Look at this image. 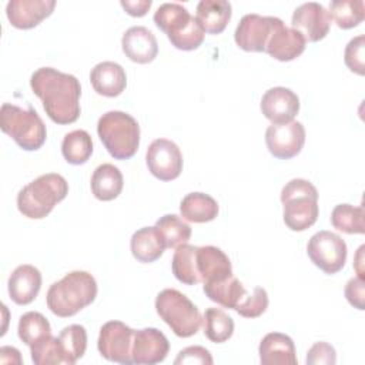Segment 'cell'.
Instances as JSON below:
<instances>
[{
  "instance_id": "cell-44",
  "label": "cell",
  "mask_w": 365,
  "mask_h": 365,
  "mask_svg": "<svg viewBox=\"0 0 365 365\" xmlns=\"http://www.w3.org/2000/svg\"><path fill=\"white\" fill-rule=\"evenodd\" d=\"M0 362L20 365L23 362V359H21L19 349H16L14 346H1L0 348Z\"/></svg>"
},
{
  "instance_id": "cell-30",
  "label": "cell",
  "mask_w": 365,
  "mask_h": 365,
  "mask_svg": "<svg viewBox=\"0 0 365 365\" xmlns=\"http://www.w3.org/2000/svg\"><path fill=\"white\" fill-rule=\"evenodd\" d=\"M195 252H197V247L185 242L178 245L173 255V261H171L173 274L180 282L185 285L200 284V278L195 267Z\"/></svg>"
},
{
  "instance_id": "cell-11",
  "label": "cell",
  "mask_w": 365,
  "mask_h": 365,
  "mask_svg": "<svg viewBox=\"0 0 365 365\" xmlns=\"http://www.w3.org/2000/svg\"><path fill=\"white\" fill-rule=\"evenodd\" d=\"M148 171L161 181L175 180L182 171V154L178 145L168 138H155L147 148Z\"/></svg>"
},
{
  "instance_id": "cell-38",
  "label": "cell",
  "mask_w": 365,
  "mask_h": 365,
  "mask_svg": "<svg viewBox=\"0 0 365 365\" xmlns=\"http://www.w3.org/2000/svg\"><path fill=\"white\" fill-rule=\"evenodd\" d=\"M268 308V294L262 287H255L252 294H248L235 311L244 318H258Z\"/></svg>"
},
{
  "instance_id": "cell-23",
  "label": "cell",
  "mask_w": 365,
  "mask_h": 365,
  "mask_svg": "<svg viewBox=\"0 0 365 365\" xmlns=\"http://www.w3.org/2000/svg\"><path fill=\"white\" fill-rule=\"evenodd\" d=\"M90 83L97 94L117 97L127 86V76L118 63L101 61L91 68Z\"/></svg>"
},
{
  "instance_id": "cell-25",
  "label": "cell",
  "mask_w": 365,
  "mask_h": 365,
  "mask_svg": "<svg viewBox=\"0 0 365 365\" xmlns=\"http://www.w3.org/2000/svg\"><path fill=\"white\" fill-rule=\"evenodd\" d=\"M165 248V241L155 225L137 230L130 240V250L133 257L143 264L157 261Z\"/></svg>"
},
{
  "instance_id": "cell-45",
  "label": "cell",
  "mask_w": 365,
  "mask_h": 365,
  "mask_svg": "<svg viewBox=\"0 0 365 365\" xmlns=\"http://www.w3.org/2000/svg\"><path fill=\"white\" fill-rule=\"evenodd\" d=\"M364 250H365V245H361L356 251V255H355V259H354V268L358 274V277L361 279H365V274H364Z\"/></svg>"
},
{
  "instance_id": "cell-26",
  "label": "cell",
  "mask_w": 365,
  "mask_h": 365,
  "mask_svg": "<svg viewBox=\"0 0 365 365\" xmlns=\"http://www.w3.org/2000/svg\"><path fill=\"white\" fill-rule=\"evenodd\" d=\"M232 7L227 0H201L197 4L195 19L204 33L220 34L231 20Z\"/></svg>"
},
{
  "instance_id": "cell-22",
  "label": "cell",
  "mask_w": 365,
  "mask_h": 365,
  "mask_svg": "<svg viewBox=\"0 0 365 365\" xmlns=\"http://www.w3.org/2000/svg\"><path fill=\"white\" fill-rule=\"evenodd\" d=\"M195 267L201 284L232 274V265L228 255L214 245L197 247Z\"/></svg>"
},
{
  "instance_id": "cell-33",
  "label": "cell",
  "mask_w": 365,
  "mask_h": 365,
  "mask_svg": "<svg viewBox=\"0 0 365 365\" xmlns=\"http://www.w3.org/2000/svg\"><path fill=\"white\" fill-rule=\"evenodd\" d=\"M365 211L364 207L351 204H338L331 212V224L338 231L345 234H364L365 232Z\"/></svg>"
},
{
  "instance_id": "cell-29",
  "label": "cell",
  "mask_w": 365,
  "mask_h": 365,
  "mask_svg": "<svg viewBox=\"0 0 365 365\" xmlns=\"http://www.w3.org/2000/svg\"><path fill=\"white\" fill-rule=\"evenodd\" d=\"M61 154L64 160L73 165L88 161L93 154V140L86 130H73L67 133L61 143Z\"/></svg>"
},
{
  "instance_id": "cell-14",
  "label": "cell",
  "mask_w": 365,
  "mask_h": 365,
  "mask_svg": "<svg viewBox=\"0 0 365 365\" xmlns=\"http://www.w3.org/2000/svg\"><path fill=\"white\" fill-rule=\"evenodd\" d=\"M272 23L274 16H261L257 13L242 16L234 31L237 46L244 51L264 53L272 30Z\"/></svg>"
},
{
  "instance_id": "cell-5",
  "label": "cell",
  "mask_w": 365,
  "mask_h": 365,
  "mask_svg": "<svg viewBox=\"0 0 365 365\" xmlns=\"http://www.w3.org/2000/svg\"><path fill=\"white\" fill-rule=\"evenodd\" d=\"M155 26L163 30L170 43L184 51L198 48L204 41V30L187 7L180 3H163L154 13Z\"/></svg>"
},
{
  "instance_id": "cell-7",
  "label": "cell",
  "mask_w": 365,
  "mask_h": 365,
  "mask_svg": "<svg viewBox=\"0 0 365 365\" xmlns=\"http://www.w3.org/2000/svg\"><path fill=\"white\" fill-rule=\"evenodd\" d=\"M0 127L26 151H36L46 143V125L31 107L21 108L16 104L4 103L0 110Z\"/></svg>"
},
{
  "instance_id": "cell-8",
  "label": "cell",
  "mask_w": 365,
  "mask_h": 365,
  "mask_svg": "<svg viewBox=\"0 0 365 365\" xmlns=\"http://www.w3.org/2000/svg\"><path fill=\"white\" fill-rule=\"evenodd\" d=\"M155 311L180 338L195 335L202 324L200 309L187 295L174 288H165L157 294Z\"/></svg>"
},
{
  "instance_id": "cell-40",
  "label": "cell",
  "mask_w": 365,
  "mask_h": 365,
  "mask_svg": "<svg viewBox=\"0 0 365 365\" xmlns=\"http://www.w3.org/2000/svg\"><path fill=\"white\" fill-rule=\"evenodd\" d=\"M305 362L307 365H334L336 362V352L332 345L319 341L308 349Z\"/></svg>"
},
{
  "instance_id": "cell-12",
  "label": "cell",
  "mask_w": 365,
  "mask_h": 365,
  "mask_svg": "<svg viewBox=\"0 0 365 365\" xmlns=\"http://www.w3.org/2000/svg\"><path fill=\"white\" fill-rule=\"evenodd\" d=\"M305 143V128L299 121L271 124L265 131L268 151L279 160H289L298 155Z\"/></svg>"
},
{
  "instance_id": "cell-27",
  "label": "cell",
  "mask_w": 365,
  "mask_h": 365,
  "mask_svg": "<svg viewBox=\"0 0 365 365\" xmlns=\"http://www.w3.org/2000/svg\"><path fill=\"white\" fill-rule=\"evenodd\" d=\"M91 192L100 201H111L117 198L124 185V178L118 167L106 163L98 165L91 175Z\"/></svg>"
},
{
  "instance_id": "cell-24",
  "label": "cell",
  "mask_w": 365,
  "mask_h": 365,
  "mask_svg": "<svg viewBox=\"0 0 365 365\" xmlns=\"http://www.w3.org/2000/svg\"><path fill=\"white\" fill-rule=\"evenodd\" d=\"M202 291L208 299L228 309H235L248 295L247 289L234 274L202 284Z\"/></svg>"
},
{
  "instance_id": "cell-41",
  "label": "cell",
  "mask_w": 365,
  "mask_h": 365,
  "mask_svg": "<svg viewBox=\"0 0 365 365\" xmlns=\"http://www.w3.org/2000/svg\"><path fill=\"white\" fill-rule=\"evenodd\" d=\"M212 356L210 354V351L204 346L200 345H194V346H187L184 349H181L177 355V358L174 359L175 365H212Z\"/></svg>"
},
{
  "instance_id": "cell-28",
  "label": "cell",
  "mask_w": 365,
  "mask_h": 365,
  "mask_svg": "<svg viewBox=\"0 0 365 365\" xmlns=\"http://www.w3.org/2000/svg\"><path fill=\"white\" fill-rule=\"evenodd\" d=\"M180 212L190 222H208L218 215V204L205 192H190L181 200Z\"/></svg>"
},
{
  "instance_id": "cell-10",
  "label": "cell",
  "mask_w": 365,
  "mask_h": 365,
  "mask_svg": "<svg viewBox=\"0 0 365 365\" xmlns=\"http://www.w3.org/2000/svg\"><path fill=\"white\" fill-rule=\"evenodd\" d=\"M134 331L121 321H108L100 328L97 341L98 352L103 358L111 362L130 365Z\"/></svg>"
},
{
  "instance_id": "cell-42",
  "label": "cell",
  "mask_w": 365,
  "mask_h": 365,
  "mask_svg": "<svg viewBox=\"0 0 365 365\" xmlns=\"http://www.w3.org/2000/svg\"><path fill=\"white\" fill-rule=\"evenodd\" d=\"M344 292L345 298L354 308L359 311L365 309V279H361L359 277L351 278L346 282Z\"/></svg>"
},
{
  "instance_id": "cell-31",
  "label": "cell",
  "mask_w": 365,
  "mask_h": 365,
  "mask_svg": "<svg viewBox=\"0 0 365 365\" xmlns=\"http://www.w3.org/2000/svg\"><path fill=\"white\" fill-rule=\"evenodd\" d=\"M17 334L27 346H33L51 335V327L43 314L29 311L20 317Z\"/></svg>"
},
{
  "instance_id": "cell-15",
  "label": "cell",
  "mask_w": 365,
  "mask_h": 365,
  "mask_svg": "<svg viewBox=\"0 0 365 365\" xmlns=\"http://www.w3.org/2000/svg\"><path fill=\"white\" fill-rule=\"evenodd\" d=\"M305 38L299 31L284 24L278 17H274L272 30L268 37L265 53L278 61H291L305 50Z\"/></svg>"
},
{
  "instance_id": "cell-13",
  "label": "cell",
  "mask_w": 365,
  "mask_h": 365,
  "mask_svg": "<svg viewBox=\"0 0 365 365\" xmlns=\"http://www.w3.org/2000/svg\"><path fill=\"white\" fill-rule=\"evenodd\" d=\"M291 27L302 34L305 41H319L322 40L331 27V17L328 10L317 3L308 1L299 4L291 17Z\"/></svg>"
},
{
  "instance_id": "cell-19",
  "label": "cell",
  "mask_w": 365,
  "mask_h": 365,
  "mask_svg": "<svg viewBox=\"0 0 365 365\" xmlns=\"http://www.w3.org/2000/svg\"><path fill=\"white\" fill-rule=\"evenodd\" d=\"M121 48L131 61L147 64L157 57L158 43L151 30L144 26H133L123 34Z\"/></svg>"
},
{
  "instance_id": "cell-34",
  "label": "cell",
  "mask_w": 365,
  "mask_h": 365,
  "mask_svg": "<svg viewBox=\"0 0 365 365\" xmlns=\"http://www.w3.org/2000/svg\"><path fill=\"white\" fill-rule=\"evenodd\" d=\"M328 14L339 29H352L364 20L365 3L362 0H334Z\"/></svg>"
},
{
  "instance_id": "cell-16",
  "label": "cell",
  "mask_w": 365,
  "mask_h": 365,
  "mask_svg": "<svg viewBox=\"0 0 365 365\" xmlns=\"http://www.w3.org/2000/svg\"><path fill=\"white\" fill-rule=\"evenodd\" d=\"M170 351L167 336L157 328H143L134 331L131 349L133 364L153 365L163 362Z\"/></svg>"
},
{
  "instance_id": "cell-4",
  "label": "cell",
  "mask_w": 365,
  "mask_h": 365,
  "mask_svg": "<svg viewBox=\"0 0 365 365\" xmlns=\"http://www.w3.org/2000/svg\"><path fill=\"white\" fill-rule=\"evenodd\" d=\"M97 134L108 154L115 160L131 158L140 145V125L124 111H107L97 123Z\"/></svg>"
},
{
  "instance_id": "cell-20",
  "label": "cell",
  "mask_w": 365,
  "mask_h": 365,
  "mask_svg": "<svg viewBox=\"0 0 365 365\" xmlns=\"http://www.w3.org/2000/svg\"><path fill=\"white\" fill-rule=\"evenodd\" d=\"M41 288V272L30 264H21L10 274L7 289L11 301L27 305L36 299Z\"/></svg>"
},
{
  "instance_id": "cell-1",
  "label": "cell",
  "mask_w": 365,
  "mask_h": 365,
  "mask_svg": "<svg viewBox=\"0 0 365 365\" xmlns=\"http://www.w3.org/2000/svg\"><path fill=\"white\" fill-rule=\"evenodd\" d=\"M30 87L51 121L71 124L78 118L81 86L76 76L53 67H40L31 74Z\"/></svg>"
},
{
  "instance_id": "cell-9",
  "label": "cell",
  "mask_w": 365,
  "mask_h": 365,
  "mask_svg": "<svg viewBox=\"0 0 365 365\" xmlns=\"http://www.w3.org/2000/svg\"><path fill=\"white\" fill-rule=\"evenodd\" d=\"M307 254L314 265L325 274H336L346 262L348 248L338 234L322 230L309 238Z\"/></svg>"
},
{
  "instance_id": "cell-3",
  "label": "cell",
  "mask_w": 365,
  "mask_h": 365,
  "mask_svg": "<svg viewBox=\"0 0 365 365\" xmlns=\"http://www.w3.org/2000/svg\"><path fill=\"white\" fill-rule=\"evenodd\" d=\"M68 194V182L57 173L38 175L36 180L24 185L17 194L19 211L31 220L47 217L54 205Z\"/></svg>"
},
{
  "instance_id": "cell-36",
  "label": "cell",
  "mask_w": 365,
  "mask_h": 365,
  "mask_svg": "<svg viewBox=\"0 0 365 365\" xmlns=\"http://www.w3.org/2000/svg\"><path fill=\"white\" fill-rule=\"evenodd\" d=\"M160 234L163 235L167 248H177L188 242L191 238V227L175 214H165L155 222Z\"/></svg>"
},
{
  "instance_id": "cell-32",
  "label": "cell",
  "mask_w": 365,
  "mask_h": 365,
  "mask_svg": "<svg viewBox=\"0 0 365 365\" xmlns=\"http://www.w3.org/2000/svg\"><path fill=\"white\" fill-rule=\"evenodd\" d=\"M204 334L214 344L228 341L234 334L232 318L220 308H207L204 312Z\"/></svg>"
},
{
  "instance_id": "cell-17",
  "label": "cell",
  "mask_w": 365,
  "mask_h": 365,
  "mask_svg": "<svg viewBox=\"0 0 365 365\" xmlns=\"http://www.w3.org/2000/svg\"><path fill=\"white\" fill-rule=\"evenodd\" d=\"M259 108L272 124L289 123L299 111V97L291 88L272 87L264 93Z\"/></svg>"
},
{
  "instance_id": "cell-18",
  "label": "cell",
  "mask_w": 365,
  "mask_h": 365,
  "mask_svg": "<svg viewBox=\"0 0 365 365\" xmlns=\"http://www.w3.org/2000/svg\"><path fill=\"white\" fill-rule=\"evenodd\" d=\"M54 7V0H10L6 6V16L13 27L29 30L48 17Z\"/></svg>"
},
{
  "instance_id": "cell-35",
  "label": "cell",
  "mask_w": 365,
  "mask_h": 365,
  "mask_svg": "<svg viewBox=\"0 0 365 365\" xmlns=\"http://www.w3.org/2000/svg\"><path fill=\"white\" fill-rule=\"evenodd\" d=\"M58 341L63 348L66 364H76L86 352L87 348V331L83 325L71 324L64 327L58 334Z\"/></svg>"
},
{
  "instance_id": "cell-2",
  "label": "cell",
  "mask_w": 365,
  "mask_h": 365,
  "mask_svg": "<svg viewBox=\"0 0 365 365\" xmlns=\"http://www.w3.org/2000/svg\"><path fill=\"white\" fill-rule=\"evenodd\" d=\"M96 297V278L87 271H71L50 285L46 302L54 315L68 318L90 305Z\"/></svg>"
},
{
  "instance_id": "cell-43",
  "label": "cell",
  "mask_w": 365,
  "mask_h": 365,
  "mask_svg": "<svg viewBox=\"0 0 365 365\" xmlns=\"http://www.w3.org/2000/svg\"><path fill=\"white\" fill-rule=\"evenodd\" d=\"M120 4L130 16L141 17L150 10L153 1L151 0H121Z\"/></svg>"
},
{
  "instance_id": "cell-39",
  "label": "cell",
  "mask_w": 365,
  "mask_h": 365,
  "mask_svg": "<svg viewBox=\"0 0 365 365\" xmlns=\"http://www.w3.org/2000/svg\"><path fill=\"white\" fill-rule=\"evenodd\" d=\"M364 51H365V36L359 34L351 38L344 51V61L346 67L359 76L365 74V63H364Z\"/></svg>"
},
{
  "instance_id": "cell-6",
  "label": "cell",
  "mask_w": 365,
  "mask_h": 365,
  "mask_svg": "<svg viewBox=\"0 0 365 365\" xmlns=\"http://www.w3.org/2000/svg\"><path fill=\"white\" fill-rule=\"evenodd\" d=\"M284 222L291 231H305L315 224L319 207L318 191L304 178L289 180L281 190Z\"/></svg>"
},
{
  "instance_id": "cell-21",
  "label": "cell",
  "mask_w": 365,
  "mask_h": 365,
  "mask_svg": "<svg viewBox=\"0 0 365 365\" xmlns=\"http://www.w3.org/2000/svg\"><path fill=\"white\" fill-rule=\"evenodd\" d=\"M261 365H297L295 345L291 336L282 332L267 334L258 348Z\"/></svg>"
},
{
  "instance_id": "cell-37",
  "label": "cell",
  "mask_w": 365,
  "mask_h": 365,
  "mask_svg": "<svg viewBox=\"0 0 365 365\" xmlns=\"http://www.w3.org/2000/svg\"><path fill=\"white\" fill-rule=\"evenodd\" d=\"M31 361L36 365H50V364H66V356L60 345L58 336H47L46 339L30 346Z\"/></svg>"
}]
</instances>
